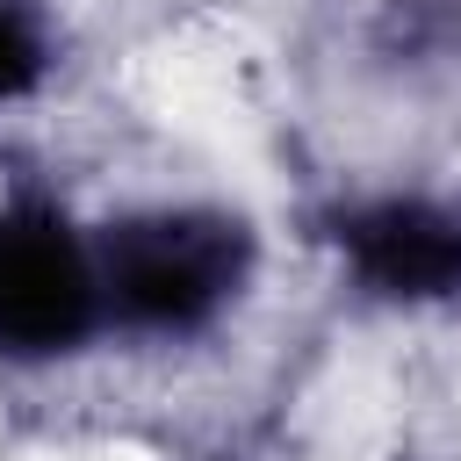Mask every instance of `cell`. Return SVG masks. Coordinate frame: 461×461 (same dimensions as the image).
I'll return each mask as SVG.
<instances>
[{
    "instance_id": "obj_2",
    "label": "cell",
    "mask_w": 461,
    "mask_h": 461,
    "mask_svg": "<svg viewBox=\"0 0 461 461\" xmlns=\"http://www.w3.org/2000/svg\"><path fill=\"white\" fill-rule=\"evenodd\" d=\"M29 79H36V36L14 7H0V101H14Z\"/></svg>"
},
{
    "instance_id": "obj_1",
    "label": "cell",
    "mask_w": 461,
    "mask_h": 461,
    "mask_svg": "<svg viewBox=\"0 0 461 461\" xmlns=\"http://www.w3.org/2000/svg\"><path fill=\"white\" fill-rule=\"evenodd\" d=\"M346 245L375 288H403V295L461 288V223L425 202H382V209L353 216Z\"/></svg>"
}]
</instances>
